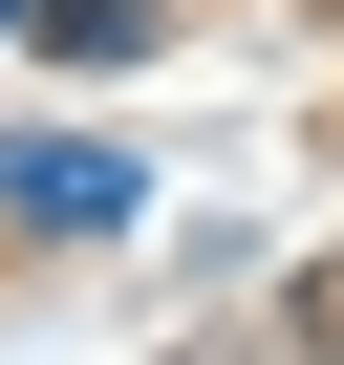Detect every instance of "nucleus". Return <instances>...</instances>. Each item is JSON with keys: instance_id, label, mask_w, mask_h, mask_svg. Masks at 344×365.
I'll use <instances>...</instances> for the list:
<instances>
[{"instance_id": "1", "label": "nucleus", "mask_w": 344, "mask_h": 365, "mask_svg": "<svg viewBox=\"0 0 344 365\" xmlns=\"http://www.w3.org/2000/svg\"><path fill=\"white\" fill-rule=\"evenodd\" d=\"M0 215H22V237H129L151 172H129L108 129H22V150H0Z\"/></svg>"}, {"instance_id": "2", "label": "nucleus", "mask_w": 344, "mask_h": 365, "mask_svg": "<svg viewBox=\"0 0 344 365\" xmlns=\"http://www.w3.org/2000/svg\"><path fill=\"white\" fill-rule=\"evenodd\" d=\"M0 22H22V43H65V65H129V43H151V0H0Z\"/></svg>"}, {"instance_id": "3", "label": "nucleus", "mask_w": 344, "mask_h": 365, "mask_svg": "<svg viewBox=\"0 0 344 365\" xmlns=\"http://www.w3.org/2000/svg\"><path fill=\"white\" fill-rule=\"evenodd\" d=\"M280 344H301V365H344V258H301V301H280Z\"/></svg>"}]
</instances>
